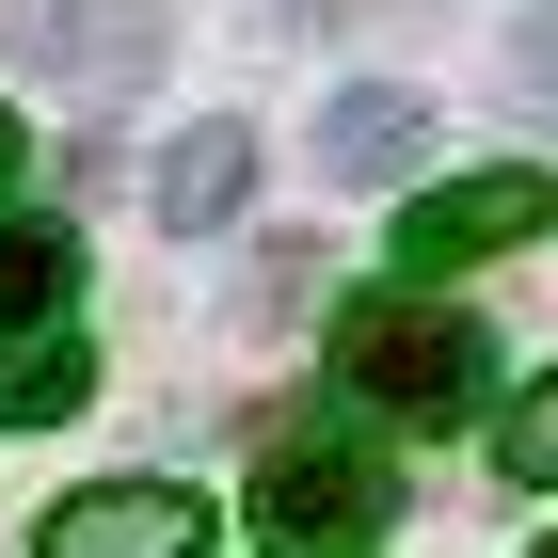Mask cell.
Here are the masks:
<instances>
[{
	"label": "cell",
	"instance_id": "obj_9",
	"mask_svg": "<svg viewBox=\"0 0 558 558\" xmlns=\"http://www.w3.org/2000/svg\"><path fill=\"white\" fill-rule=\"evenodd\" d=\"M81 399H96V351L64 336V319L0 351V430H48V415H81Z\"/></svg>",
	"mask_w": 558,
	"mask_h": 558
},
{
	"label": "cell",
	"instance_id": "obj_10",
	"mask_svg": "<svg viewBox=\"0 0 558 558\" xmlns=\"http://www.w3.org/2000/svg\"><path fill=\"white\" fill-rule=\"evenodd\" d=\"M495 463H511L526 495H543V478H558V367H543V384L511 399V430H495Z\"/></svg>",
	"mask_w": 558,
	"mask_h": 558
},
{
	"label": "cell",
	"instance_id": "obj_12",
	"mask_svg": "<svg viewBox=\"0 0 558 558\" xmlns=\"http://www.w3.org/2000/svg\"><path fill=\"white\" fill-rule=\"evenodd\" d=\"M16 160H33V129H16V112H0V192H16Z\"/></svg>",
	"mask_w": 558,
	"mask_h": 558
},
{
	"label": "cell",
	"instance_id": "obj_5",
	"mask_svg": "<svg viewBox=\"0 0 558 558\" xmlns=\"http://www.w3.org/2000/svg\"><path fill=\"white\" fill-rule=\"evenodd\" d=\"M0 48L16 64H81V81H144L160 64V16L144 0H0Z\"/></svg>",
	"mask_w": 558,
	"mask_h": 558
},
{
	"label": "cell",
	"instance_id": "obj_4",
	"mask_svg": "<svg viewBox=\"0 0 558 558\" xmlns=\"http://www.w3.org/2000/svg\"><path fill=\"white\" fill-rule=\"evenodd\" d=\"M208 495H175V478H96V495H64V511L33 526V558H208Z\"/></svg>",
	"mask_w": 558,
	"mask_h": 558
},
{
	"label": "cell",
	"instance_id": "obj_8",
	"mask_svg": "<svg viewBox=\"0 0 558 558\" xmlns=\"http://www.w3.org/2000/svg\"><path fill=\"white\" fill-rule=\"evenodd\" d=\"M64 303H81V223L0 208V336H48Z\"/></svg>",
	"mask_w": 558,
	"mask_h": 558
},
{
	"label": "cell",
	"instance_id": "obj_3",
	"mask_svg": "<svg viewBox=\"0 0 558 558\" xmlns=\"http://www.w3.org/2000/svg\"><path fill=\"white\" fill-rule=\"evenodd\" d=\"M543 223H558V175H543V160L447 175V192H415V208H399V271H415V288H447L463 256H511V240H543Z\"/></svg>",
	"mask_w": 558,
	"mask_h": 558
},
{
	"label": "cell",
	"instance_id": "obj_14",
	"mask_svg": "<svg viewBox=\"0 0 558 558\" xmlns=\"http://www.w3.org/2000/svg\"><path fill=\"white\" fill-rule=\"evenodd\" d=\"M543 558H558V543H543Z\"/></svg>",
	"mask_w": 558,
	"mask_h": 558
},
{
	"label": "cell",
	"instance_id": "obj_13",
	"mask_svg": "<svg viewBox=\"0 0 558 558\" xmlns=\"http://www.w3.org/2000/svg\"><path fill=\"white\" fill-rule=\"evenodd\" d=\"M288 558H367V543H288Z\"/></svg>",
	"mask_w": 558,
	"mask_h": 558
},
{
	"label": "cell",
	"instance_id": "obj_7",
	"mask_svg": "<svg viewBox=\"0 0 558 558\" xmlns=\"http://www.w3.org/2000/svg\"><path fill=\"white\" fill-rule=\"evenodd\" d=\"M415 144H430V112L399 81H351L336 112H319V175L336 192H384V175H415Z\"/></svg>",
	"mask_w": 558,
	"mask_h": 558
},
{
	"label": "cell",
	"instance_id": "obj_2",
	"mask_svg": "<svg viewBox=\"0 0 558 558\" xmlns=\"http://www.w3.org/2000/svg\"><path fill=\"white\" fill-rule=\"evenodd\" d=\"M256 511L288 526V543H367V526L399 511V478H384V447H367V430L288 415V430L256 447Z\"/></svg>",
	"mask_w": 558,
	"mask_h": 558
},
{
	"label": "cell",
	"instance_id": "obj_6",
	"mask_svg": "<svg viewBox=\"0 0 558 558\" xmlns=\"http://www.w3.org/2000/svg\"><path fill=\"white\" fill-rule=\"evenodd\" d=\"M240 192H256V129H175V144H160V175H144V208H160L175 240L240 223Z\"/></svg>",
	"mask_w": 558,
	"mask_h": 558
},
{
	"label": "cell",
	"instance_id": "obj_11",
	"mask_svg": "<svg viewBox=\"0 0 558 558\" xmlns=\"http://www.w3.org/2000/svg\"><path fill=\"white\" fill-rule=\"evenodd\" d=\"M511 64H526V81H558V0H543V16L511 33Z\"/></svg>",
	"mask_w": 558,
	"mask_h": 558
},
{
	"label": "cell",
	"instance_id": "obj_1",
	"mask_svg": "<svg viewBox=\"0 0 558 558\" xmlns=\"http://www.w3.org/2000/svg\"><path fill=\"white\" fill-rule=\"evenodd\" d=\"M336 384L367 399V415H399V430H447V415H478V384H495V336H478L447 288H367L336 319Z\"/></svg>",
	"mask_w": 558,
	"mask_h": 558
}]
</instances>
